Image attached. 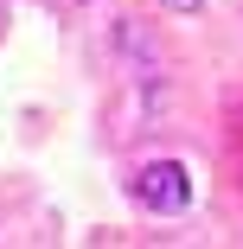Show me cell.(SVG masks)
<instances>
[{
    "instance_id": "cell-2",
    "label": "cell",
    "mask_w": 243,
    "mask_h": 249,
    "mask_svg": "<svg viewBox=\"0 0 243 249\" xmlns=\"http://www.w3.org/2000/svg\"><path fill=\"white\" fill-rule=\"evenodd\" d=\"M230 141H237V192H243V115H237V128H230Z\"/></svg>"
},
{
    "instance_id": "cell-3",
    "label": "cell",
    "mask_w": 243,
    "mask_h": 249,
    "mask_svg": "<svg viewBox=\"0 0 243 249\" xmlns=\"http://www.w3.org/2000/svg\"><path fill=\"white\" fill-rule=\"evenodd\" d=\"M167 7H173V13H199L205 0H167Z\"/></svg>"
},
{
    "instance_id": "cell-1",
    "label": "cell",
    "mask_w": 243,
    "mask_h": 249,
    "mask_svg": "<svg viewBox=\"0 0 243 249\" xmlns=\"http://www.w3.org/2000/svg\"><path fill=\"white\" fill-rule=\"evenodd\" d=\"M134 205L141 211H154V217H179L186 205H192V173L179 166V160H148L134 173Z\"/></svg>"
}]
</instances>
